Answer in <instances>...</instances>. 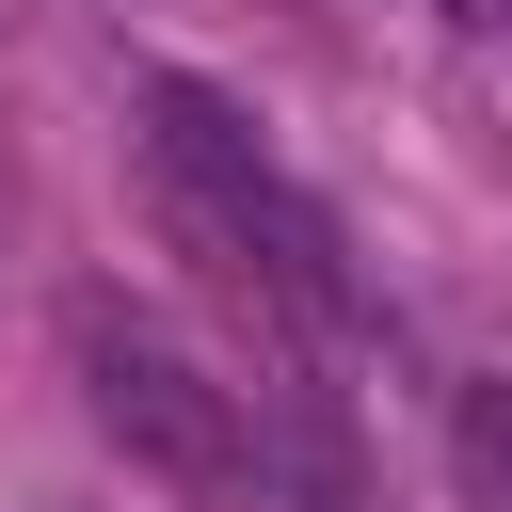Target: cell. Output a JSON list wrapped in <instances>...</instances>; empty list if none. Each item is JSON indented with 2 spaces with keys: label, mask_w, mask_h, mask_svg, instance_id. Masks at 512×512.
Returning <instances> with one entry per match:
<instances>
[{
  "label": "cell",
  "mask_w": 512,
  "mask_h": 512,
  "mask_svg": "<svg viewBox=\"0 0 512 512\" xmlns=\"http://www.w3.org/2000/svg\"><path fill=\"white\" fill-rule=\"evenodd\" d=\"M144 176H160V224L208 256L224 304H256L272 336H336V320H352V272H336L320 192H304L208 80H144Z\"/></svg>",
  "instance_id": "6da1fadb"
},
{
  "label": "cell",
  "mask_w": 512,
  "mask_h": 512,
  "mask_svg": "<svg viewBox=\"0 0 512 512\" xmlns=\"http://www.w3.org/2000/svg\"><path fill=\"white\" fill-rule=\"evenodd\" d=\"M64 352H80V416H96L160 496H256V416H240V384H224L192 336H160L144 304L80 288V304H64Z\"/></svg>",
  "instance_id": "7a4b0ae2"
},
{
  "label": "cell",
  "mask_w": 512,
  "mask_h": 512,
  "mask_svg": "<svg viewBox=\"0 0 512 512\" xmlns=\"http://www.w3.org/2000/svg\"><path fill=\"white\" fill-rule=\"evenodd\" d=\"M448 448H464V480L512 512V384H448Z\"/></svg>",
  "instance_id": "3957f363"
}]
</instances>
